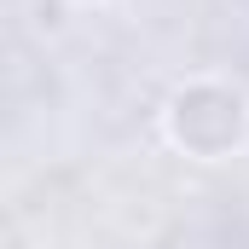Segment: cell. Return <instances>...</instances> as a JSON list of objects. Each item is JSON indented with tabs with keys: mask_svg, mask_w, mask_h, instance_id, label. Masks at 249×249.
Segmentation results:
<instances>
[{
	"mask_svg": "<svg viewBox=\"0 0 249 249\" xmlns=\"http://www.w3.org/2000/svg\"><path fill=\"white\" fill-rule=\"evenodd\" d=\"M162 139L191 162H232L249 145V93L214 75H191L162 99Z\"/></svg>",
	"mask_w": 249,
	"mask_h": 249,
	"instance_id": "cell-1",
	"label": "cell"
},
{
	"mask_svg": "<svg viewBox=\"0 0 249 249\" xmlns=\"http://www.w3.org/2000/svg\"><path fill=\"white\" fill-rule=\"evenodd\" d=\"M75 6H105V0H75Z\"/></svg>",
	"mask_w": 249,
	"mask_h": 249,
	"instance_id": "cell-2",
	"label": "cell"
}]
</instances>
